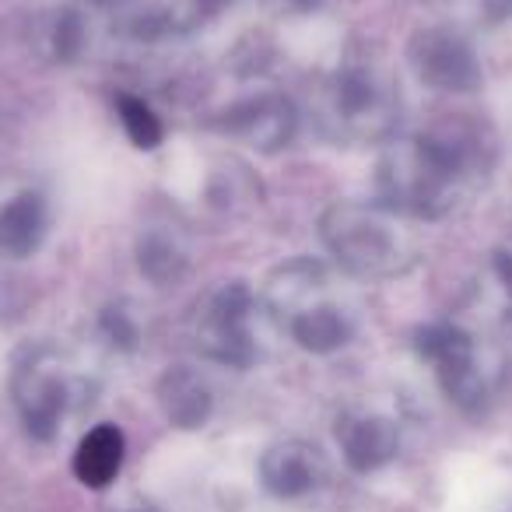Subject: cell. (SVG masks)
<instances>
[{"label": "cell", "instance_id": "30bf717a", "mask_svg": "<svg viewBox=\"0 0 512 512\" xmlns=\"http://www.w3.org/2000/svg\"><path fill=\"white\" fill-rule=\"evenodd\" d=\"M337 446L351 470L369 474L397 456L400 432L383 414H344L337 421Z\"/></svg>", "mask_w": 512, "mask_h": 512}, {"label": "cell", "instance_id": "ffe728a7", "mask_svg": "<svg viewBox=\"0 0 512 512\" xmlns=\"http://www.w3.org/2000/svg\"><path fill=\"white\" fill-rule=\"evenodd\" d=\"M281 4H288V8H299V11L316 8V0H281Z\"/></svg>", "mask_w": 512, "mask_h": 512}, {"label": "cell", "instance_id": "ba28073f", "mask_svg": "<svg viewBox=\"0 0 512 512\" xmlns=\"http://www.w3.org/2000/svg\"><path fill=\"white\" fill-rule=\"evenodd\" d=\"M260 481L278 498H306L327 481V456L306 439L274 442L260 456Z\"/></svg>", "mask_w": 512, "mask_h": 512}, {"label": "cell", "instance_id": "ac0fdd59", "mask_svg": "<svg viewBox=\"0 0 512 512\" xmlns=\"http://www.w3.org/2000/svg\"><path fill=\"white\" fill-rule=\"evenodd\" d=\"M102 330H106V337H113V344H120V348H134L137 327L130 323V316L123 313V309H109V313L102 316Z\"/></svg>", "mask_w": 512, "mask_h": 512}, {"label": "cell", "instance_id": "d6986e66", "mask_svg": "<svg viewBox=\"0 0 512 512\" xmlns=\"http://www.w3.org/2000/svg\"><path fill=\"white\" fill-rule=\"evenodd\" d=\"M498 274H502L505 292H509V299H512V256H509V253L498 256Z\"/></svg>", "mask_w": 512, "mask_h": 512}, {"label": "cell", "instance_id": "277c9868", "mask_svg": "<svg viewBox=\"0 0 512 512\" xmlns=\"http://www.w3.org/2000/svg\"><path fill=\"white\" fill-rule=\"evenodd\" d=\"M249 299L246 285H221L197 302L190 316V341L204 358L221 365H242L253 362V341H249Z\"/></svg>", "mask_w": 512, "mask_h": 512}, {"label": "cell", "instance_id": "2e32d148", "mask_svg": "<svg viewBox=\"0 0 512 512\" xmlns=\"http://www.w3.org/2000/svg\"><path fill=\"white\" fill-rule=\"evenodd\" d=\"M120 123L137 148L148 151V148H158V141H162V123H158V116L151 113V106L134 99V95H120Z\"/></svg>", "mask_w": 512, "mask_h": 512}, {"label": "cell", "instance_id": "6da1fadb", "mask_svg": "<svg viewBox=\"0 0 512 512\" xmlns=\"http://www.w3.org/2000/svg\"><path fill=\"white\" fill-rule=\"evenodd\" d=\"M481 148L460 127L407 137L386 148L379 162V193L397 214L446 218L477 176Z\"/></svg>", "mask_w": 512, "mask_h": 512}, {"label": "cell", "instance_id": "8992f818", "mask_svg": "<svg viewBox=\"0 0 512 512\" xmlns=\"http://www.w3.org/2000/svg\"><path fill=\"white\" fill-rule=\"evenodd\" d=\"M407 57H411L414 74L439 92H474L481 85V67H477L474 50L446 29L414 32Z\"/></svg>", "mask_w": 512, "mask_h": 512}, {"label": "cell", "instance_id": "5bb4252c", "mask_svg": "<svg viewBox=\"0 0 512 512\" xmlns=\"http://www.w3.org/2000/svg\"><path fill=\"white\" fill-rule=\"evenodd\" d=\"M46 235V211L36 193L8 200L0 207V253L29 256Z\"/></svg>", "mask_w": 512, "mask_h": 512}, {"label": "cell", "instance_id": "7a4b0ae2", "mask_svg": "<svg viewBox=\"0 0 512 512\" xmlns=\"http://www.w3.org/2000/svg\"><path fill=\"white\" fill-rule=\"evenodd\" d=\"M320 235L334 260L355 278L386 281L407 274L421 256V242L393 207L344 200L323 211Z\"/></svg>", "mask_w": 512, "mask_h": 512}, {"label": "cell", "instance_id": "3957f363", "mask_svg": "<svg viewBox=\"0 0 512 512\" xmlns=\"http://www.w3.org/2000/svg\"><path fill=\"white\" fill-rule=\"evenodd\" d=\"M400 99L372 64H344L316 88V120L334 141H379L397 127Z\"/></svg>", "mask_w": 512, "mask_h": 512}, {"label": "cell", "instance_id": "52a82bcc", "mask_svg": "<svg viewBox=\"0 0 512 512\" xmlns=\"http://www.w3.org/2000/svg\"><path fill=\"white\" fill-rule=\"evenodd\" d=\"M421 355L435 365L446 393L460 407H477L488 393L484 372L477 369V348L463 330L456 327H428L418 341Z\"/></svg>", "mask_w": 512, "mask_h": 512}, {"label": "cell", "instance_id": "9c48e42d", "mask_svg": "<svg viewBox=\"0 0 512 512\" xmlns=\"http://www.w3.org/2000/svg\"><path fill=\"white\" fill-rule=\"evenodd\" d=\"M221 127L260 151H278L295 134V109L281 95H256V99L228 109Z\"/></svg>", "mask_w": 512, "mask_h": 512}, {"label": "cell", "instance_id": "5b68a950", "mask_svg": "<svg viewBox=\"0 0 512 512\" xmlns=\"http://www.w3.org/2000/svg\"><path fill=\"white\" fill-rule=\"evenodd\" d=\"M78 390V379L67 376L64 362L50 348H39L15 369L11 393L22 411V421L36 439L50 442L64 411L71 407V393Z\"/></svg>", "mask_w": 512, "mask_h": 512}, {"label": "cell", "instance_id": "e0dca14e", "mask_svg": "<svg viewBox=\"0 0 512 512\" xmlns=\"http://www.w3.org/2000/svg\"><path fill=\"white\" fill-rule=\"evenodd\" d=\"M46 39H50V57L53 60H74L81 53V43H85V25H81L78 15L64 11V15L46 18Z\"/></svg>", "mask_w": 512, "mask_h": 512}, {"label": "cell", "instance_id": "4fadbf2b", "mask_svg": "<svg viewBox=\"0 0 512 512\" xmlns=\"http://www.w3.org/2000/svg\"><path fill=\"white\" fill-rule=\"evenodd\" d=\"M123 467V432L116 425H95L74 449V477L85 488H106Z\"/></svg>", "mask_w": 512, "mask_h": 512}, {"label": "cell", "instance_id": "44dd1931", "mask_svg": "<svg viewBox=\"0 0 512 512\" xmlns=\"http://www.w3.org/2000/svg\"><path fill=\"white\" fill-rule=\"evenodd\" d=\"M123 512H158V509H151V505H134V509H123Z\"/></svg>", "mask_w": 512, "mask_h": 512}, {"label": "cell", "instance_id": "9a60e30c", "mask_svg": "<svg viewBox=\"0 0 512 512\" xmlns=\"http://www.w3.org/2000/svg\"><path fill=\"white\" fill-rule=\"evenodd\" d=\"M137 264H141L144 278H151L155 285H169V281L183 278L186 264H190V249L172 228H148L137 239Z\"/></svg>", "mask_w": 512, "mask_h": 512}, {"label": "cell", "instance_id": "7c38bea8", "mask_svg": "<svg viewBox=\"0 0 512 512\" xmlns=\"http://www.w3.org/2000/svg\"><path fill=\"white\" fill-rule=\"evenodd\" d=\"M288 330H292L299 348L313 351V355H330V351L348 344L351 320L344 309L330 306V302H309L288 316Z\"/></svg>", "mask_w": 512, "mask_h": 512}, {"label": "cell", "instance_id": "8fae6325", "mask_svg": "<svg viewBox=\"0 0 512 512\" xmlns=\"http://www.w3.org/2000/svg\"><path fill=\"white\" fill-rule=\"evenodd\" d=\"M158 404L176 428H200L211 418V390L193 369H169L158 379Z\"/></svg>", "mask_w": 512, "mask_h": 512}]
</instances>
